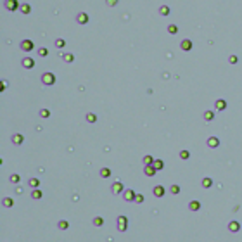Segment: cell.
I'll use <instances>...</instances> for the list:
<instances>
[{
    "label": "cell",
    "mask_w": 242,
    "mask_h": 242,
    "mask_svg": "<svg viewBox=\"0 0 242 242\" xmlns=\"http://www.w3.org/2000/svg\"><path fill=\"white\" fill-rule=\"evenodd\" d=\"M152 166L156 168V169H157V171H161V169H163V168H164V161H163V159H156V161H154V164H152Z\"/></svg>",
    "instance_id": "obj_25"
},
{
    "label": "cell",
    "mask_w": 242,
    "mask_h": 242,
    "mask_svg": "<svg viewBox=\"0 0 242 242\" xmlns=\"http://www.w3.org/2000/svg\"><path fill=\"white\" fill-rule=\"evenodd\" d=\"M228 62H230V64H237V62H239V57H237V56H230V57H228Z\"/></svg>",
    "instance_id": "obj_39"
},
{
    "label": "cell",
    "mask_w": 242,
    "mask_h": 242,
    "mask_svg": "<svg viewBox=\"0 0 242 242\" xmlns=\"http://www.w3.org/2000/svg\"><path fill=\"white\" fill-rule=\"evenodd\" d=\"M228 232H230V234H237V232H241V223H239L237 220H232V222L228 223Z\"/></svg>",
    "instance_id": "obj_9"
},
{
    "label": "cell",
    "mask_w": 242,
    "mask_h": 242,
    "mask_svg": "<svg viewBox=\"0 0 242 242\" xmlns=\"http://www.w3.org/2000/svg\"><path fill=\"white\" fill-rule=\"evenodd\" d=\"M40 116H42V118H49V116H50V111H49L47 107H43V109H40Z\"/></svg>",
    "instance_id": "obj_38"
},
{
    "label": "cell",
    "mask_w": 242,
    "mask_h": 242,
    "mask_svg": "<svg viewBox=\"0 0 242 242\" xmlns=\"http://www.w3.org/2000/svg\"><path fill=\"white\" fill-rule=\"evenodd\" d=\"M201 185L204 187V188H211V187H213V178H211V176H204L202 182H201Z\"/></svg>",
    "instance_id": "obj_18"
},
{
    "label": "cell",
    "mask_w": 242,
    "mask_h": 242,
    "mask_svg": "<svg viewBox=\"0 0 242 242\" xmlns=\"http://www.w3.org/2000/svg\"><path fill=\"white\" fill-rule=\"evenodd\" d=\"M180 190H182V188H180V185H176V183H173V185L169 187V192H171L173 195H178V194H180Z\"/></svg>",
    "instance_id": "obj_26"
},
{
    "label": "cell",
    "mask_w": 242,
    "mask_h": 242,
    "mask_svg": "<svg viewBox=\"0 0 242 242\" xmlns=\"http://www.w3.org/2000/svg\"><path fill=\"white\" fill-rule=\"evenodd\" d=\"M111 192L112 194H123V192H125V187H123L121 182H114L111 185Z\"/></svg>",
    "instance_id": "obj_12"
},
{
    "label": "cell",
    "mask_w": 242,
    "mask_h": 242,
    "mask_svg": "<svg viewBox=\"0 0 242 242\" xmlns=\"http://www.w3.org/2000/svg\"><path fill=\"white\" fill-rule=\"evenodd\" d=\"M152 194H154V197L161 199V197H164V194H166V188H164L163 185H154V188H152Z\"/></svg>",
    "instance_id": "obj_7"
},
{
    "label": "cell",
    "mask_w": 242,
    "mask_h": 242,
    "mask_svg": "<svg viewBox=\"0 0 242 242\" xmlns=\"http://www.w3.org/2000/svg\"><path fill=\"white\" fill-rule=\"evenodd\" d=\"M93 225H95V226H102V225H104V218H102V216H95V218H93Z\"/></svg>",
    "instance_id": "obj_33"
},
{
    "label": "cell",
    "mask_w": 242,
    "mask_h": 242,
    "mask_svg": "<svg viewBox=\"0 0 242 242\" xmlns=\"http://www.w3.org/2000/svg\"><path fill=\"white\" fill-rule=\"evenodd\" d=\"M85 118H87V121H88V123H95V121H97V114H93V112H88Z\"/></svg>",
    "instance_id": "obj_32"
},
{
    "label": "cell",
    "mask_w": 242,
    "mask_h": 242,
    "mask_svg": "<svg viewBox=\"0 0 242 242\" xmlns=\"http://www.w3.org/2000/svg\"><path fill=\"white\" fill-rule=\"evenodd\" d=\"M106 4L109 7H114V5H118V0H106Z\"/></svg>",
    "instance_id": "obj_40"
},
{
    "label": "cell",
    "mask_w": 242,
    "mask_h": 242,
    "mask_svg": "<svg viewBox=\"0 0 242 242\" xmlns=\"http://www.w3.org/2000/svg\"><path fill=\"white\" fill-rule=\"evenodd\" d=\"M4 7H5V11L14 12V11H19L21 4H19L18 0H5V2H4Z\"/></svg>",
    "instance_id": "obj_2"
},
{
    "label": "cell",
    "mask_w": 242,
    "mask_h": 242,
    "mask_svg": "<svg viewBox=\"0 0 242 242\" xmlns=\"http://www.w3.org/2000/svg\"><path fill=\"white\" fill-rule=\"evenodd\" d=\"M42 197H43V190H40V188H33V190H31V199L38 201V199H42Z\"/></svg>",
    "instance_id": "obj_16"
},
{
    "label": "cell",
    "mask_w": 242,
    "mask_h": 242,
    "mask_svg": "<svg viewBox=\"0 0 242 242\" xmlns=\"http://www.w3.org/2000/svg\"><path fill=\"white\" fill-rule=\"evenodd\" d=\"M76 21H78V24H88L90 18H88L87 12H78V14H76Z\"/></svg>",
    "instance_id": "obj_10"
},
{
    "label": "cell",
    "mask_w": 242,
    "mask_h": 242,
    "mask_svg": "<svg viewBox=\"0 0 242 242\" xmlns=\"http://www.w3.org/2000/svg\"><path fill=\"white\" fill-rule=\"evenodd\" d=\"M204 119L206 121H213V119H214V111H209V109H207V111L204 112Z\"/></svg>",
    "instance_id": "obj_28"
},
{
    "label": "cell",
    "mask_w": 242,
    "mask_h": 242,
    "mask_svg": "<svg viewBox=\"0 0 242 242\" xmlns=\"http://www.w3.org/2000/svg\"><path fill=\"white\" fill-rule=\"evenodd\" d=\"M99 175L102 176V178H109L112 175V171L109 169V168H100V171H99Z\"/></svg>",
    "instance_id": "obj_21"
},
{
    "label": "cell",
    "mask_w": 242,
    "mask_h": 242,
    "mask_svg": "<svg viewBox=\"0 0 242 242\" xmlns=\"http://www.w3.org/2000/svg\"><path fill=\"white\" fill-rule=\"evenodd\" d=\"M169 12H171V9H169L168 5H161V7H159V14H161V16H169Z\"/></svg>",
    "instance_id": "obj_24"
},
{
    "label": "cell",
    "mask_w": 242,
    "mask_h": 242,
    "mask_svg": "<svg viewBox=\"0 0 242 242\" xmlns=\"http://www.w3.org/2000/svg\"><path fill=\"white\" fill-rule=\"evenodd\" d=\"M38 56H40V57H47V56H49V50H47L45 47H42V49H38Z\"/></svg>",
    "instance_id": "obj_36"
},
{
    "label": "cell",
    "mask_w": 242,
    "mask_h": 242,
    "mask_svg": "<svg viewBox=\"0 0 242 242\" xmlns=\"http://www.w3.org/2000/svg\"><path fill=\"white\" fill-rule=\"evenodd\" d=\"M2 206H4V207H12V206H14V199H12V197H4V199H2Z\"/></svg>",
    "instance_id": "obj_19"
},
{
    "label": "cell",
    "mask_w": 242,
    "mask_h": 242,
    "mask_svg": "<svg viewBox=\"0 0 242 242\" xmlns=\"http://www.w3.org/2000/svg\"><path fill=\"white\" fill-rule=\"evenodd\" d=\"M19 49H21L23 52H31V50L35 49V43H33L31 40H21V43H19Z\"/></svg>",
    "instance_id": "obj_5"
},
{
    "label": "cell",
    "mask_w": 242,
    "mask_h": 242,
    "mask_svg": "<svg viewBox=\"0 0 242 242\" xmlns=\"http://www.w3.org/2000/svg\"><path fill=\"white\" fill-rule=\"evenodd\" d=\"M135 195H137V192H135L133 188H125V192L121 194L123 201H126V202H133V201H135Z\"/></svg>",
    "instance_id": "obj_4"
},
{
    "label": "cell",
    "mask_w": 242,
    "mask_h": 242,
    "mask_svg": "<svg viewBox=\"0 0 242 242\" xmlns=\"http://www.w3.org/2000/svg\"><path fill=\"white\" fill-rule=\"evenodd\" d=\"M21 64H23V68H26V69H33V68H35V59H33V57H23Z\"/></svg>",
    "instance_id": "obj_8"
},
{
    "label": "cell",
    "mask_w": 242,
    "mask_h": 242,
    "mask_svg": "<svg viewBox=\"0 0 242 242\" xmlns=\"http://www.w3.org/2000/svg\"><path fill=\"white\" fill-rule=\"evenodd\" d=\"M19 11H21L23 14H30V12H31V5H30V4H21Z\"/></svg>",
    "instance_id": "obj_23"
},
{
    "label": "cell",
    "mask_w": 242,
    "mask_h": 242,
    "mask_svg": "<svg viewBox=\"0 0 242 242\" xmlns=\"http://www.w3.org/2000/svg\"><path fill=\"white\" fill-rule=\"evenodd\" d=\"M156 173H157V169L152 166V164L144 166V175H145V176H156Z\"/></svg>",
    "instance_id": "obj_13"
},
{
    "label": "cell",
    "mask_w": 242,
    "mask_h": 242,
    "mask_svg": "<svg viewBox=\"0 0 242 242\" xmlns=\"http://www.w3.org/2000/svg\"><path fill=\"white\" fill-rule=\"evenodd\" d=\"M57 228H59V230H68V228H69V223H68L66 220H61V222L57 223Z\"/></svg>",
    "instance_id": "obj_27"
},
{
    "label": "cell",
    "mask_w": 242,
    "mask_h": 242,
    "mask_svg": "<svg viewBox=\"0 0 242 242\" xmlns=\"http://www.w3.org/2000/svg\"><path fill=\"white\" fill-rule=\"evenodd\" d=\"M188 157H190V152H188L187 149L180 150V159H188Z\"/></svg>",
    "instance_id": "obj_35"
},
{
    "label": "cell",
    "mask_w": 242,
    "mask_h": 242,
    "mask_svg": "<svg viewBox=\"0 0 242 242\" xmlns=\"http://www.w3.org/2000/svg\"><path fill=\"white\" fill-rule=\"evenodd\" d=\"M54 45H56L57 49H64V45H66V40H64V38H57L56 42H54Z\"/></svg>",
    "instance_id": "obj_29"
},
{
    "label": "cell",
    "mask_w": 242,
    "mask_h": 242,
    "mask_svg": "<svg viewBox=\"0 0 242 242\" xmlns=\"http://www.w3.org/2000/svg\"><path fill=\"white\" fill-rule=\"evenodd\" d=\"M11 140H12V144H16V145H21V144L24 142V135H21V133H16V135H12V137H11Z\"/></svg>",
    "instance_id": "obj_15"
},
{
    "label": "cell",
    "mask_w": 242,
    "mask_h": 242,
    "mask_svg": "<svg viewBox=\"0 0 242 242\" xmlns=\"http://www.w3.org/2000/svg\"><path fill=\"white\" fill-rule=\"evenodd\" d=\"M214 107H216V111H225L226 109V100L225 99H218L214 102Z\"/></svg>",
    "instance_id": "obj_14"
},
{
    "label": "cell",
    "mask_w": 242,
    "mask_h": 242,
    "mask_svg": "<svg viewBox=\"0 0 242 242\" xmlns=\"http://www.w3.org/2000/svg\"><path fill=\"white\" fill-rule=\"evenodd\" d=\"M144 201H145V197H144L142 194H137V195H135V201H133V202H135V204H142Z\"/></svg>",
    "instance_id": "obj_34"
},
{
    "label": "cell",
    "mask_w": 242,
    "mask_h": 242,
    "mask_svg": "<svg viewBox=\"0 0 242 242\" xmlns=\"http://www.w3.org/2000/svg\"><path fill=\"white\" fill-rule=\"evenodd\" d=\"M5 88H7V81H5V80H4V81H2V83H0V92H4V90H5Z\"/></svg>",
    "instance_id": "obj_41"
},
{
    "label": "cell",
    "mask_w": 242,
    "mask_h": 242,
    "mask_svg": "<svg viewBox=\"0 0 242 242\" xmlns=\"http://www.w3.org/2000/svg\"><path fill=\"white\" fill-rule=\"evenodd\" d=\"M154 161H156V159H154L152 156H144V157H142V163H144V166H149V164H154Z\"/></svg>",
    "instance_id": "obj_22"
},
{
    "label": "cell",
    "mask_w": 242,
    "mask_h": 242,
    "mask_svg": "<svg viewBox=\"0 0 242 242\" xmlns=\"http://www.w3.org/2000/svg\"><path fill=\"white\" fill-rule=\"evenodd\" d=\"M28 185L31 187V188H38V187H40V178H37V176H31V178L28 180Z\"/></svg>",
    "instance_id": "obj_17"
},
{
    "label": "cell",
    "mask_w": 242,
    "mask_h": 242,
    "mask_svg": "<svg viewBox=\"0 0 242 242\" xmlns=\"http://www.w3.org/2000/svg\"><path fill=\"white\" fill-rule=\"evenodd\" d=\"M180 49H182L183 52H190V50H192V40L183 38V40L180 42Z\"/></svg>",
    "instance_id": "obj_11"
},
{
    "label": "cell",
    "mask_w": 242,
    "mask_h": 242,
    "mask_svg": "<svg viewBox=\"0 0 242 242\" xmlns=\"http://www.w3.org/2000/svg\"><path fill=\"white\" fill-rule=\"evenodd\" d=\"M168 33H169V35H176V33H178V26H176V24H169V26H168Z\"/></svg>",
    "instance_id": "obj_30"
},
{
    "label": "cell",
    "mask_w": 242,
    "mask_h": 242,
    "mask_svg": "<svg viewBox=\"0 0 242 242\" xmlns=\"http://www.w3.org/2000/svg\"><path fill=\"white\" fill-rule=\"evenodd\" d=\"M56 75L54 73H43L42 75V83L43 85H47V87H52V85H56Z\"/></svg>",
    "instance_id": "obj_1"
},
{
    "label": "cell",
    "mask_w": 242,
    "mask_h": 242,
    "mask_svg": "<svg viewBox=\"0 0 242 242\" xmlns=\"http://www.w3.org/2000/svg\"><path fill=\"white\" fill-rule=\"evenodd\" d=\"M188 209H190V211H199V209H201V202H199V201H190V202H188Z\"/></svg>",
    "instance_id": "obj_20"
},
{
    "label": "cell",
    "mask_w": 242,
    "mask_h": 242,
    "mask_svg": "<svg viewBox=\"0 0 242 242\" xmlns=\"http://www.w3.org/2000/svg\"><path fill=\"white\" fill-rule=\"evenodd\" d=\"M62 61H64V62H73V61H75V56L66 52V54H62Z\"/></svg>",
    "instance_id": "obj_31"
},
{
    "label": "cell",
    "mask_w": 242,
    "mask_h": 242,
    "mask_svg": "<svg viewBox=\"0 0 242 242\" xmlns=\"http://www.w3.org/2000/svg\"><path fill=\"white\" fill-rule=\"evenodd\" d=\"M116 225H118V230H119V232H126V228H128V218H126L125 214H119Z\"/></svg>",
    "instance_id": "obj_3"
},
{
    "label": "cell",
    "mask_w": 242,
    "mask_h": 242,
    "mask_svg": "<svg viewBox=\"0 0 242 242\" xmlns=\"http://www.w3.org/2000/svg\"><path fill=\"white\" fill-rule=\"evenodd\" d=\"M11 182H12V183H19V182H21V176H19L18 173L11 175Z\"/></svg>",
    "instance_id": "obj_37"
},
{
    "label": "cell",
    "mask_w": 242,
    "mask_h": 242,
    "mask_svg": "<svg viewBox=\"0 0 242 242\" xmlns=\"http://www.w3.org/2000/svg\"><path fill=\"white\" fill-rule=\"evenodd\" d=\"M206 145H207L209 149H218V147H220V138L213 135V137H209V138L206 140Z\"/></svg>",
    "instance_id": "obj_6"
}]
</instances>
